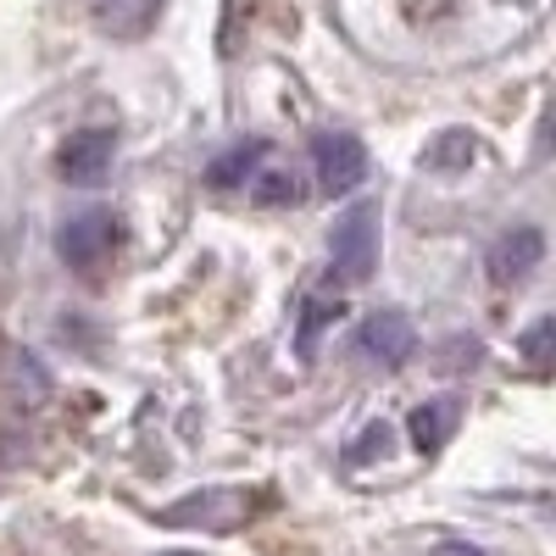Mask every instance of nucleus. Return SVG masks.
I'll use <instances>...</instances> for the list:
<instances>
[{
	"mask_svg": "<svg viewBox=\"0 0 556 556\" xmlns=\"http://www.w3.org/2000/svg\"><path fill=\"white\" fill-rule=\"evenodd\" d=\"M329 256H334V273L345 278V285H367L374 267H379V206H367V201L351 206L334 228Z\"/></svg>",
	"mask_w": 556,
	"mask_h": 556,
	"instance_id": "f257e3e1",
	"label": "nucleus"
},
{
	"mask_svg": "<svg viewBox=\"0 0 556 556\" xmlns=\"http://www.w3.org/2000/svg\"><path fill=\"white\" fill-rule=\"evenodd\" d=\"M251 501L256 495H245V490H206V495H190L184 506H167L162 523L167 529H212V534H228V529H240L256 513Z\"/></svg>",
	"mask_w": 556,
	"mask_h": 556,
	"instance_id": "f03ea898",
	"label": "nucleus"
},
{
	"mask_svg": "<svg viewBox=\"0 0 556 556\" xmlns=\"http://www.w3.org/2000/svg\"><path fill=\"white\" fill-rule=\"evenodd\" d=\"M312 167H317V190L323 195H345V190H356V184L367 178V151L356 146L351 134H329V139H317Z\"/></svg>",
	"mask_w": 556,
	"mask_h": 556,
	"instance_id": "7ed1b4c3",
	"label": "nucleus"
},
{
	"mask_svg": "<svg viewBox=\"0 0 556 556\" xmlns=\"http://www.w3.org/2000/svg\"><path fill=\"white\" fill-rule=\"evenodd\" d=\"M112 217L106 212H84V217H73L67 228H62V262L67 267H78V273H89L106 251H112Z\"/></svg>",
	"mask_w": 556,
	"mask_h": 556,
	"instance_id": "20e7f679",
	"label": "nucleus"
},
{
	"mask_svg": "<svg viewBox=\"0 0 556 556\" xmlns=\"http://www.w3.org/2000/svg\"><path fill=\"white\" fill-rule=\"evenodd\" d=\"M362 351L379 356L384 367H401L412 356V323L401 312H374L362 323Z\"/></svg>",
	"mask_w": 556,
	"mask_h": 556,
	"instance_id": "39448f33",
	"label": "nucleus"
},
{
	"mask_svg": "<svg viewBox=\"0 0 556 556\" xmlns=\"http://www.w3.org/2000/svg\"><path fill=\"white\" fill-rule=\"evenodd\" d=\"M106 162H112V134H106V128H89V134L67 139V151H62V173H67L73 184L101 178Z\"/></svg>",
	"mask_w": 556,
	"mask_h": 556,
	"instance_id": "423d86ee",
	"label": "nucleus"
},
{
	"mask_svg": "<svg viewBox=\"0 0 556 556\" xmlns=\"http://www.w3.org/2000/svg\"><path fill=\"white\" fill-rule=\"evenodd\" d=\"M545 240L534 235V228H518V235H506L495 251H490V273L501 278V285H513V278H523L534 262H540Z\"/></svg>",
	"mask_w": 556,
	"mask_h": 556,
	"instance_id": "0eeeda50",
	"label": "nucleus"
},
{
	"mask_svg": "<svg viewBox=\"0 0 556 556\" xmlns=\"http://www.w3.org/2000/svg\"><path fill=\"white\" fill-rule=\"evenodd\" d=\"M451 429H456V401L445 395V401H424L412 412V445L424 451V456H434L445 440H451Z\"/></svg>",
	"mask_w": 556,
	"mask_h": 556,
	"instance_id": "6e6552de",
	"label": "nucleus"
},
{
	"mask_svg": "<svg viewBox=\"0 0 556 556\" xmlns=\"http://www.w3.org/2000/svg\"><path fill=\"white\" fill-rule=\"evenodd\" d=\"M256 162H262V146L251 139V146H235V151H228L223 162H212V173H206V178L217 184V190H235V184H240V178H245Z\"/></svg>",
	"mask_w": 556,
	"mask_h": 556,
	"instance_id": "1a4fd4ad",
	"label": "nucleus"
},
{
	"mask_svg": "<svg viewBox=\"0 0 556 556\" xmlns=\"http://www.w3.org/2000/svg\"><path fill=\"white\" fill-rule=\"evenodd\" d=\"M468 156H473V139H468V134H440L434 151H424V167L456 173V167H468Z\"/></svg>",
	"mask_w": 556,
	"mask_h": 556,
	"instance_id": "9d476101",
	"label": "nucleus"
},
{
	"mask_svg": "<svg viewBox=\"0 0 556 556\" xmlns=\"http://www.w3.org/2000/svg\"><path fill=\"white\" fill-rule=\"evenodd\" d=\"M334 317H340V301H312V306L301 312V329H295V351H301V356H312V351H317V334L329 329Z\"/></svg>",
	"mask_w": 556,
	"mask_h": 556,
	"instance_id": "9b49d317",
	"label": "nucleus"
},
{
	"mask_svg": "<svg viewBox=\"0 0 556 556\" xmlns=\"http://www.w3.org/2000/svg\"><path fill=\"white\" fill-rule=\"evenodd\" d=\"M390 440H395V434H390L384 424H367V429L351 440V451H345V456H351V462H374V456H384V451H390Z\"/></svg>",
	"mask_w": 556,
	"mask_h": 556,
	"instance_id": "f8f14e48",
	"label": "nucleus"
},
{
	"mask_svg": "<svg viewBox=\"0 0 556 556\" xmlns=\"http://www.w3.org/2000/svg\"><path fill=\"white\" fill-rule=\"evenodd\" d=\"M551 340H556V323L540 317L534 329L523 334V356H529V367H551Z\"/></svg>",
	"mask_w": 556,
	"mask_h": 556,
	"instance_id": "ddd939ff",
	"label": "nucleus"
},
{
	"mask_svg": "<svg viewBox=\"0 0 556 556\" xmlns=\"http://www.w3.org/2000/svg\"><path fill=\"white\" fill-rule=\"evenodd\" d=\"M301 195V184L290 178V173H267L262 184H256V201L262 206H285V201H295Z\"/></svg>",
	"mask_w": 556,
	"mask_h": 556,
	"instance_id": "4468645a",
	"label": "nucleus"
},
{
	"mask_svg": "<svg viewBox=\"0 0 556 556\" xmlns=\"http://www.w3.org/2000/svg\"><path fill=\"white\" fill-rule=\"evenodd\" d=\"M429 556H484L479 545H462V540H451V545H434Z\"/></svg>",
	"mask_w": 556,
	"mask_h": 556,
	"instance_id": "2eb2a0df",
	"label": "nucleus"
},
{
	"mask_svg": "<svg viewBox=\"0 0 556 556\" xmlns=\"http://www.w3.org/2000/svg\"><path fill=\"white\" fill-rule=\"evenodd\" d=\"M173 556H190V551H173Z\"/></svg>",
	"mask_w": 556,
	"mask_h": 556,
	"instance_id": "dca6fc26",
	"label": "nucleus"
}]
</instances>
